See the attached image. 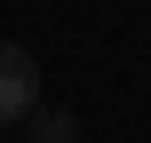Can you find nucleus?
I'll list each match as a JSON object with an SVG mask.
<instances>
[{
    "label": "nucleus",
    "instance_id": "1",
    "mask_svg": "<svg viewBox=\"0 0 151 143\" xmlns=\"http://www.w3.org/2000/svg\"><path fill=\"white\" fill-rule=\"evenodd\" d=\"M32 103H40V56L24 40H0V127H24Z\"/></svg>",
    "mask_w": 151,
    "mask_h": 143
},
{
    "label": "nucleus",
    "instance_id": "2",
    "mask_svg": "<svg viewBox=\"0 0 151 143\" xmlns=\"http://www.w3.org/2000/svg\"><path fill=\"white\" fill-rule=\"evenodd\" d=\"M24 127H32V143H80V119H72L64 103H32Z\"/></svg>",
    "mask_w": 151,
    "mask_h": 143
}]
</instances>
